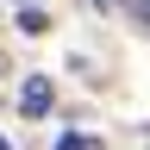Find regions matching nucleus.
Here are the masks:
<instances>
[{
  "mask_svg": "<svg viewBox=\"0 0 150 150\" xmlns=\"http://www.w3.org/2000/svg\"><path fill=\"white\" fill-rule=\"evenodd\" d=\"M50 106H56L50 75H25V81H19V112H25V119H44Z\"/></svg>",
  "mask_w": 150,
  "mask_h": 150,
  "instance_id": "f257e3e1",
  "label": "nucleus"
},
{
  "mask_svg": "<svg viewBox=\"0 0 150 150\" xmlns=\"http://www.w3.org/2000/svg\"><path fill=\"white\" fill-rule=\"evenodd\" d=\"M19 25H25V38H38V31H50V19L44 13H19Z\"/></svg>",
  "mask_w": 150,
  "mask_h": 150,
  "instance_id": "f03ea898",
  "label": "nucleus"
},
{
  "mask_svg": "<svg viewBox=\"0 0 150 150\" xmlns=\"http://www.w3.org/2000/svg\"><path fill=\"white\" fill-rule=\"evenodd\" d=\"M56 150H94V138H81V131H63V138H56Z\"/></svg>",
  "mask_w": 150,
  "mask_h": 150,
  "instance_id": "7ed1b4c3",
  "label": "nucleus"
},
{
  "mask_svg": "<svg viewBox=\"0 0 150 150\" xmlns=\"http://www.w3.org/2000/svg\"><path fill=\"white\" fill-rule=\"evenodd\" d=\"M125 13L138 19V25H150V0H125Z\"/></svg>",
  "mask_w": 150,
  "mask_h": 150,
  "instance_id": "20e7f679",
  "label": "nucleus"
},
{
  "mask_svg": "<svg viewBox=\"0 0 150 150\" xmlns=\"http://www.w3.org/2000/svg\"><path fill=\"white\" fill-rule=\"evenodd\" d=\"M100 6H119V0H100Z\"/></svg>",
  "mask_w": 150,
  "mask_h": 150,
  "instance_id": "39448f33",
  "label": "nucleus"
},
{
  "mask_svg": "<svg viewBox=\"0 0 150 150\" xmlns=\"http://www.w3.org/2000/svg\"><path fill=\"white\" fill-rule=\"evenodd\" d=\"M0 150H13V144H6V138H0Z\"/></svg>",
  "mask_w": 150,
  "mask_h": 150,
  "instance_id": "423d86ee",
  "label": "nucleus"
}]
</instances>
